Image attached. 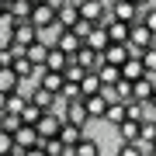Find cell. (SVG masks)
I'll use <instances>...</instances> for the list:
<instances>
[{
  "label": "cell",
  "mask_w": 156,
  "mask_h": 156,
  "mask_svg": "<svg viewBox=\"0 0 156 156\" xmlns=\"http://www.w3.org/2000/svg\"><path fill=\"white\" fill-rule=\"evenodd\" d=\"M76 14L83 17V21H90V24L111 21V17H108V4H101V0H76Z\"/></svg>",
  "instance_id": "cell-1"
},
{
  "label": "cell",
  "mask_w": 156,
  "mask_h": 156,
  "mask_svg": "<svg viewBox=\"0 0 156 156\" xmlns=\"http://www.w3.org/2000/svg\"><path fill=\"white\" fill-rule=\"evenodd\" d=\"M28 24L35 31H42V28H49V24H56V7L45 0V4H31V14H28Z\"/></svg>",
  "instance_id": "cell-2"
},
{
  "label": "cell",
  "mask_w": 156,
  "mask_h": 156,
  "mask_svg": "<svg viewBox=\"0 0 156 156\" xmlns=\"http://www.w3.org/2000/svg\"><path fill=\"white\" fill-rule=\"evenodd\" d=\"M149 45H153V31L146 28V24L132 21V24H128V49H135V52L142 56V52L149 49Z\"/></svg>",
  "instance_id": "cell-3"
},
{
  "label": "cell",
  "mask_w": 156,
  "mask_h": 156,
  "mask_svg": "<svg viewBox=\"0 0 156 156\" xmlns=\"http://www.w3.org/2000/svg\"><path fill=\"white\" fill-rule=\"evenodd\" d=\"M108 17H111V21L132 24V21H139V7L128 4V0H111V4H108Z\"/></svg>",
  "instance_id": "cell-4"
},
{
  "label": "cell",
  "mask_w": 156,
  "mask_h": 156,
  "mask_svg": "<svg viewBox=\"0 0 156 156\" xmlns=\"http://www.w3.org/2000/svg\"><path fill=\"white\" fill-rule=\"evenodd\" d=\"M59 125H62L59 111H42V118L35 122V132H38V139H52L59 132Z\"/></svg>",
  "instance_id": "cell-5"
},
{
  "label": "cell",
  "mask_w": 156,
  "mask_h": 156,
  "mask_svg": "<svg viewBox=\"0 0 156 156\" xmlns=\"http://www.w3.org/2000/svg\"><path fill=\"white\" fill-rule=\"evenodd\" d=\"M59 118H62V122H69V125H80V128L90 122V118H87V108H83V101H66Z\"/></svg>",
  "instance_id": "cell-6"
},
{
  "label": "cell",
  "mask_w": 156,
  "mask_h": 156,
  "mask_svg": "<svg viewBox=\"0 0 156 156\" xmlns=\"http://www.w3.org/2000/svg\"><path fill=\"white\" fill-rule=\"evenodd\" d=\"M35 76H38V87L49 90V94H62V87H66V80H62V73H52V69H35Z\"/></svg>",
  "instance_id": "cell-7"
},
{
  "label": "cell",
  "mask_w": 156,
  "mask_h": 156,
  "mask_svg": "<svg viewBox=\"0 0 156 156\" xmlns=\"http://www.w3.org/2000/svg\"><path fill=\"white\" fill-rule=\"evenodd\" d=\"M153 90H156V73H146L142 80H132V101H139V104H146L153 97Z\"/></svg>",
  "instance_id": "cell-8"
},
{
  "label": "cell",
  "mask_w": 156,
  "mask_h": 156,
  "mask_svg": "<svg viewBox=\"0 0 156 156\" xmlns=\"http://www.w3.org/2000/svg\"><path fill=\"white\" fill-rule=\"evenodd\" d=\"M73 62H76L80 69L94 73V69H97V66H101V62H104V59H101V52H94V49H87V45H80V49L73 52Z\"/></svg>",
  "instance_id": "cell-9"
},
{
  "label": "cell",
  "mask_w": 156,
  "mask_h": 156,
  "mask_svg": "<svg viewBox=\"0 0 156 156\" xmlns=\"http://www.w3.org/2000/svg\"><path fill=\"white\" fill-rule=\"evenodd\" d=\"M76 21H80V14H76V0H62V4L56 7V24H59V28H73Z\"/></svg>",
  "instance_id": "cell-10"
},
{
  "label": "cell",
  "mask_w": 156,
  "mask_h": 156,
  "mask_svg": "<svg viewBox=\"0 0 156 156\" xmlns=\"http://www.w3.org/2000/svg\"><path fill=\"white\" fill-rule=\"evenodd\" d=\"M11 139H14V149L24 153V149H31V146H38V132H35V125H21Z\"/></svg>",
  "instance_id": "cell-11"
},
{
  "label": "cell",
  "mask_w": 156,
  "mask_h": 156,
  "mask_svg": "<svg viewBox=\"0 0 156 156\" xmlns=\"http://www.w3.org/2000/svg\"><path fill=\"white\" fill-rule=\"evenodd\" d=\"M35 38H38V31H35V28H31L28 21H14V31H11V42H14V45L28 49V45H31Z\"/></svg>",
  "instance_id": "cell-12"
},
{
  "label": "cell",
  "mask_w": 156,
  "mask_h": 156,
  "mask_svg": "<svg viewBox=\"0 0 156 156\" xmlns=\"http://www.w3.org/2000/svg\"><path fill=\"white\" fill-rule=\"evenodd\" d=\"M128 56H132V49H128V45H118V42H108V49L101 52V59H104L108 66H122Z\"/></svg>",
  "instance_id": "cell-13"
},
{
  "label": "cell",
  "mask_w": 156,
  "mask_h": 156,
  "mask_svg": "<svg viewBox=\"0 0 156 156\" xmlns=\"http://www.w3.org/2000/svg\"><path fill=\"white\" fill-rule=\"evenodd\" d=\"M69 56H66V52H59L56 49V45H49V52H45V62H42V69H52V73H62V69H66L69 66Z\"/></svg>",
  "instance_id": "cell-14"
},
{
  "label": "cell",
  "mask_w": 156,
  "mask_h": 156,
  "mask_svg": "<svg viewBox=\"0 0 156 156\" xmlns=\"http://www.w3.org/2000/svg\"><path fill=\"white\" fill-rule=\"evenodd\" d=\"M28 101H31L35 108H42V111H56V104H59V97H56V94H49V90H42L38 83H35V90L28 94Z\"/></svg>",
  "instance_id": "cell-15"
},
{
  "label": "cell",
  "mask_w": 156,
  "mask_h": 156,
  "mask_svg": "<svg viewBox=\"0 0 156 156\" xmlns=\"http://www.w3.org/2000/svg\"><path fill=\"white\" fill-rule=\"evenodd\" d=\"M56 139L66 146V149H73V146L83 139V128H80V125H69V122H62V125H59V132H56Z\"/></svg>",
  "instance_id": "cell-16"
},
{
  "label": "cell",
  "mask_w": 156,
  "mask_h": 156,
  "mask_svg": "<svg viewBox=\"0 0 156 156\" xmlns=\"http://www.w3.org/2000/svg\"><path fill=\"white\" fill-rule=\"evenodd\" d=\"M83 45H87V49H94V52H104V49H108V31H104V24H94V28L87 31Z\"/></svg>",
  "instance_id": "cell-17"
},
{
  "label": "cell",
  "mask_w": 156,
  "mask_h": 156,
  "mask_svg": "<svg viewBox=\"0 0 156 156\" xmlns=\"http://www.w3.org/2000/svg\"><path fill=\"white\" fill-rule=\"evenodd\" d=\"M52 45H56L59 52H66V56L73 59V52H76V49H80V45H83V42H80V38H76V35H73V31H66V28H62V31L56 35V42H52Z\"/></svg>",
  "instance_id": "cell-18"
},
{
  "label": "cell",
  "mask_w": 156,
  "mask_h": 156,
  "mask_svg": "<svg viewBox=\"0 0 156 156\" xmlns=\"http://www.w3.org/2000/svg\"><path fill=\"white\" fill-rule=\"evenodd\" d=\"M118 69H122V80H142V76H146V66H142L139 56H128Z\"/></svg>",
  "instance_id": "cell-19"
},
{
  "label": "cell",
  "mask_w": 156,
  "mask_h": 156,
  "mask_svg": "<svg viewBox=\"0 0 156 156\" xmlns=\"http://www.w3.org/2000/svg\"><path fill=\"white\" fill-rule=\"evenodd\" d=\"M45 52H49V45H45L42 38H35V42L28 45V49H24V59H28L35 69H42V62H45Z\"/></svg>",
  "instance_id": "cell-20"
},
{
  "label": "cell",
  "mask_w": 156,
  "mask_h": 156,
  "mask_svg": "<svg viewBox=\"0 0 156 156\" xmlns=\"http://www.w3.org/2000/svg\"><path fill=\"white\" fill-rule=\"evenodd\" d=\"M104 31H108V42L128 45V24L125 21H104Z\"/></svg>",
  "instance_id": "cell-21"
},
{
  "label": "cell",
  "mask_w": 156,
  "mask_h": 156,
  "mask_svg": "<svg viewBox=\"0 0 156 156\" xmlns=\"http://www.w3.org/2000/svg\"><path fill=\"white\" fill-rule=\"evenodd\" d=\"M14 90H21V80L14 76L11 66H0V94H14Z\"/></svg>",
  "instance_id": "cell-22"
},
{
  "label": "cell",
  "mask_w": 156,
  "mask_h": 156,
  "mask_svg": "<svg viewBox=\"0 0 156 156\" xmlns=\"http://www.w3.org/2000/svg\"><path fill=\"white\" fill-rule=\"evenodd\" d=\"M94 73H97V80H101L104 87H115L118 80H122V69H118V66H108V62H101Z\"/></svg>",
  "instance_id": "cell-23"
},
{
  "label": "cell",
  "mask_w": 156,
  "mask_h": 156,
  "mask_svg": "<svg viewBox=\"0 0 156 156\" xmlns=\"http://www.w3.org/2000/svg\"><path fill=\"white\" fill-rule=\"evenodd\" d=\"M76 87H80V97H94V94H101L104 83L97 80V73H83V80H80Z\"/></svg>",
  "instance_id": "cell-24"
},
{
  "label": "cell",
  "mask_w": 156,
  "mask_h": 156,
  "mask_svg": "<svg viewBox=\"0 0 156 156\" xmlns=\"http://www.w3.org/2000/svg\"><path fill=\"white\" fill-rule=\"evenodd\" d=\"M80 101H83V108H87V118H104L108 101L101 97V94H94V97H80Z\"/></svg>",
  "instance_id": "cell-25"
},
{
  "label": "cell",
  "mask_w": 156,
  "mask_h": 156,
  "mask_svg": "<svg viewBox=\"0 0 156 156\" xmlns=\"http://www.w3.org/2000/svg\"><path fill=\"white\" fill-rule=\"evenodd\" d=\"M104 122H111L115 128L125 122V101H111V104L104 108Z\"/></svg>",
  "instance_id": "cell-26"
},
{
  "label": "cell",
  "mask_w": 156,
  "mask_h": 156,
  "mask_svg": "<svg viewBox=\"0 0 156 156\" xmlns=\"http://www.w3.org/2000/svg\"><path fill=\"white\" fill-rule=\"evenodd\" d=\"M73 156H101V146L97 139H90V135H83L76 146H73Z\"/></svg>",
  "instance_id": "cell-27"
},
{
  "label": "cell",
  "mask_w": 156,
  "mask_h": 156,
  "mask_svg": "<svg viewBox=\"0 0 156 156\" xmlns=\"http://www.w3.org/2000/svg\"><path fill=\"white\" fill-rule=\"evenodd\" d=\"M11 69H14V76H17V80H31V76H35V66H31L24 56H17V59L11 62Z\"/></svg>",
  "instance_id": "cell-28"
},
{
  "label": "cell",
  "mask_w": 156,
  "mask_h": 156,
  "mask_svg": "<svg viewBox=\"0 0 156 156\" xmlns=\"http://www.w3.org/2000/svg\"><path fill=\"white\" fill-rule=\"evenodd\" d=\"M118 139L122 142H139V122H122L118 125Z\"/></svg>",
  "instance_id": "cell-29"
},
{
  "label": "cell",
  "mask_w": 156,
  "mask_h": 156,
  "mask_svg": "<svg viewBox=\"0 0 156 156\" xmlns=\"http://www.w3.org/2000/svg\"><path fill=\"white\" fill-rule=\"evenodd\" d=\"M17 128H21V118H17L14 111H0V132H7V135H14Z\"/></svg>",
  "instance_id": "cell-30"
},
{
  "label": "cell",
  "mask_w": 156,
  "mask_h": 156,
  "mask_svg": "<svg viewBox=\"0 0 156 156\" xmlns=\"http://www.w3.org/2000/svg\"><path fill=\"white\" fill-rule=\"evenodd\" d=\"M7 14H11L14 21H28V14H31V4H28V0H14V4L7 7Z\"/></svg>",
  "instance_id": "cell-31"
},
{
  "label": "cell",
  "mask_w": 156,
  "mask_h": 156,
  "mask_svg": "<svg viewBox=\"0 0 156 156\" xmlns=\"http://www.w3.org/2000/svg\"><path fill=\"white\" fill-rule=\"evenodd\" d=\"M146 118V104L139 101H125V122H142Z\"/></svg>",
  "instance_id": "cell-32"
},
{
  "label": "cell",
  "mask_w": 156,
  "mask_h": 156,
  "mask_svg": "<svg viewBox=\"0 0 156 156\" xmlns=\"http://www.w3.org/2000/svg\"><path fill=\"white\" fill-rule=\"evenodd\" d=\"M17 118H21V125H35V122L42 118V108H35L31 101H28V104H24L21 111H17Z\"/></svg>",
  "instance_id": "cell-33"
},
{
  "label": "cell",
  "mask_w": 156,
  "mask_h": 156,
  "mask_svg": "<svg viewBox=\"0 0 156 156\" xmlns=\"http://www.w3.org/2000/svg\"><path fill=\"white\" fill-rule=\"evenodd\" d=\"M11 31H14V17L11 14H0V45H11Z\"/></svg>",
  "instance_id": "cell-34"
},
{
  "label": "cell",
  "mask_w": 156,
  "mask_h": 156,
  "mask_svg": "<svg viewBox=\"0 0 156 156\" xmlns=\"http://www.w3.org/2000/svg\"><path fill=\"white\" fill-rule=\"evenodd\" d=\"M28 104V94H21V90H14V94H7V111H21V108Z\"/></svg>",
  "instance_id": "cell-35"
},
{
  "label": "cell",
  "mask_w": 156,
  "mask_h": 156,
  "mask_svg": "<svg viewBox=\"0 0 156 156\" xmlns=\"http://www.w3.org/2000/svg\"><path fill=\"white\" fill-rule=\"evenodd\" d=\"M83 73H87V69H80L76 62H69V66L62 69V80H66V83H80V80H83Z\"/></svg>",
  "instance_id": "cell-36"
},
{
  "label": "cell",
  "mask_w": 156,
  "mask_h": 156,
  "mask_svg": "<svg viewBox=\"0 0 156 156\" xmlns=\"http://www.w3.org/2000/svg\"><path fill=\"white\" fill-rule=\"evenodd\" d=\"M115 97L118 101H132V80H118L115 83Z\"/></svg>",
  "instance_id": "cell-37"
},
{
  "label": "cell",
  "mask_w": 156,
  "mask_h": 156,
  "mask_svg": "<svg viewBox=\"0 0 156 156\" xmlns=\"http://www.w3.org/2000/svg\"><path fill=\"white\" fill-rule=\"evenodd\" d=\"M139 59H142V66H146V73H156V45H149V49H146V52H142Z\"/></svg>",
  "instance_id": "cell-38"
},
{
  "label": "cell",
  "mask_w": 156,
  "mask_h": 156,
  "mask_svg": "<svg viewBox=\"0 0 156 156\" xmlns=\"http://www.w3.org/2000/svg\"><path fill=\"white\" fill-rule=\"evenodd\" d=\"M118 156H146V153H142L139 142H122L118 146Z\"/></svg>",
  "instance_id": "cell-39"
},
{
  "label": "cell",
  "mask_w": 156,
  "mask_h": 156,
  "mask_svg": "<svg viewBox=\"0 0 156 156\" xmlns=\"http://www.w3.org/2000/svg\"><path fill=\"white\" fill-rule=\"evenodd\" d=\"M90 28H94V24H90V21H83V17H80V21H76V24H73V28H66V31H73V35H76V38H80V42H83Z\"/></svg>",
  "instance_id": "cell-40"
},
{
  "label": "cell",
  "mask_w": 156,
  "mask_h": 156,
  "mask_svg": "<svg viewBox=\"0 0 156 156\" xmlns=\"http://www.w3.org/2000/svg\"><path fill=\"white\" fill-rule=\"evenodd\" d=\"M59 97H62V101H80V87H76V83H66Z\"/></svg>",
  "instance_id": "cell-41"
},
{
  "label": "cell",
  "mask_w": 156,
  "mask_h": 156,
  "mask_svg": "<svg viewBox=\"0 0 156 156\" xmlns=\"http://www.w3.org/2000/svg\"><path fill=\"white\" fill-rule=\"evenodd\" d=\"M11 149H14V139H11L7 132H0V156H7Z\"/></svg>",
  "instance_id": "cell-42"
},
{
  "label": "cell",
  "mask_w": 156,
  "mask_h": 156,
  "mask_svg": "<svg viewBox=\"0 0 156 156\" xmlns=\"http://www.w3.org/2000/svg\"><path fill=\"white\" fill-rule=\"evenodd\" d=\"M21 156H45V153H42V149H38V146H31V149H24V153H21Z\"/></svg>",
  "instance_id": "cell-43"
},
{
  "label": "cell",
  "mask_w": 156,
  "mask_h": 156,
  "mask_svg": "<svg viewBox=\"0 0 156 156\" xmlns=\"http://www.w3.org/2000/svg\"><path fill=\"white\" fill-rule=\"evenodd\" d=\"M0 111H7V94H0Z\"/></svg>",
  "instance_id": "cell-44"
},
{
  "label": "cell",
  "mask_w": 156,
  "mask_h": 156,
  "mask_svg": "<svg viewBox=\"0 0 156 156\" xmlns=\"http://www.w3.org/2000/svg\"><path fill=\"white\" fill-rule=\"evenodd\" d=\"M128 4H135V7H142V4H146V0H128Z\"/></svg>",
  "instance_id": "cell-45"
},
{
  "label": "cell",
  "mask_w": 156,
  "mask_h": 156,
  "mask_svg": "<svg viewBox=\"0 0 156 156\" xmlns=\"http://www.w3.org/2000/svg\"><path fill=\"white\" fill-rule=\"evenodd\" d=\"M146 156H156V146H153V149H146Z\"/></svg>",
  "instance_id": "cell-46"
},
{
  "label": "cell",
  "mask_w": 156,
  "mask_h": 156,
  "mask_svg": "<svg viewBox=\"0 0 156 156\" xmlns=\"http://www.w3.org/2000/svg\"><path fill=\"white\" fill-rule=\"evenodd\" d=\"M149 146H156V128H153V139H149Z\"/></svg>",
  "instance_id": "cell-47"
},
{
  "label": "cell",
  "mask_w": 156,
  "mask_h": 156,
  "mask_svg": "<svg viewBox=\"0 0 156 156\" xmlns=\"http://www.w3.org/2000/svg\"><path fill=\"white\" fill-rule=\"evenodd\" d=\"M7 156H21V153H17V149H11V153H7Z\"/></svg>",
  "instance_id": "cell-48"
},
{
  "label": "cell",
  "mask_w": 156,
  "mask_h": 156,
  "mask_svg": "<svg viewBox=\"0 0 156 156\" xmlns=\"http://www.w3.org/2000/svg\"><path fill=\"white\" fill-rule=\"evenodd\" d=\"M4 11H7V7H4V0H0V14H4Z\"/></svg>",
  "instance_id": "cell-49"
},
{
  "label": "cell",
  "mask_w": 156,
  "mask_h": 156,
  "mask_svg": "<svg viewBox=\"0 0 156 156\" xmlns=\"http://www.w3.org/2000/svg\"><path fill=\"white\" fill-rule=\"evenodd\" d=\"M28 4H45V0H28Z\"/></svg>",
  "instance_id": "cell-50"
},
{
  "label": "cell",
  "mask_w": 156,
  "mask_h": 156,
  "mask_svg": "<svg viewBox=\"0 0 156 156\" xmlns=\"http://www.w3.org/2000/svg\"><path fill=\"white\" fill-rule=\"evenodd\" d=\"M11 4H14V0H4V7H11Z\"/></svg>",
  "instance_id": "cell-51"
},
{
  "label": "cell",
  "mask_w": 156,
  "mask_h": 156,
  "mask_svg": "<svg viewBox=\"0 0 156 156\" xmlns=\"http://www.w3.org/2000/svg\"><path fill=\"white\" fill-rule=\"evenodd\" d=\"M101 4H111V0H101Z\"/></svg>",
  "instance_id": "cell-52"
}]
</instances>
